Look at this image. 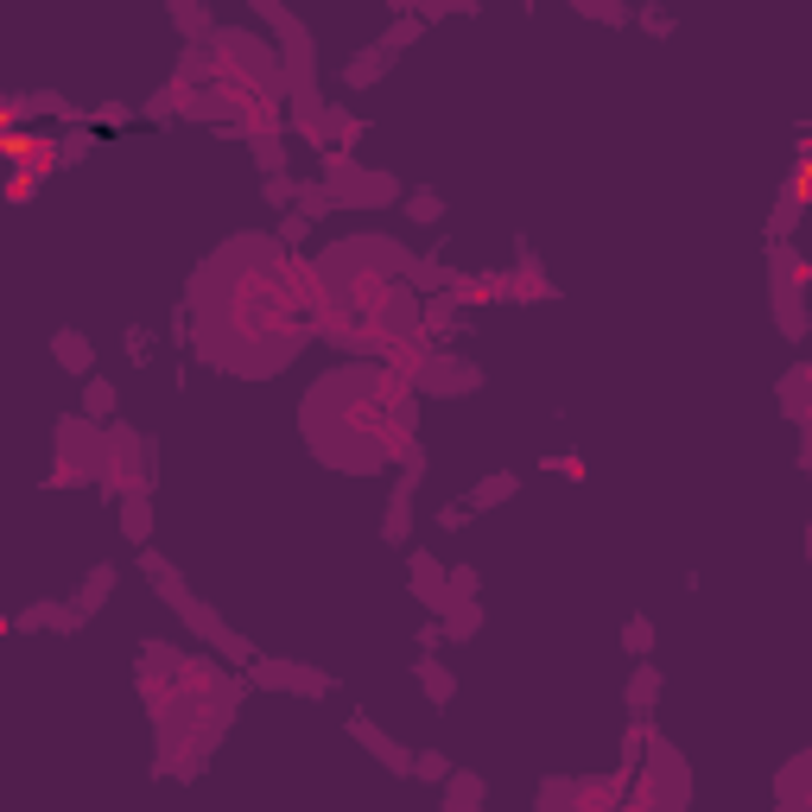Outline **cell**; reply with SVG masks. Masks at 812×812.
I'll return each mask as SVG.
<instances>
[{
	"label": "cell",
	"mask_w": 812,
	"mask_h": 812,
	"mask_svg": "<svg viewBox=\"0 0 812 812\" xmlns=\"http://www.w3.org/2000/svg\"><path fill=\"white\" fill-rule=\"evenodd\" d=\"M255 13L280 33V71H286V96L293 102H318V45L305 33V20L286 13L280 0H255Z\"/></svg>",
	"instance_id": "1"
},
{
	"label": "cell",
	"mask_w": 812,
	"mask_h": 812,
	"mask_svg": "<svg viewBox=\"0 0 812 812\" xmlns=\"http://www.w3.org/2000/svg\"><path fill=\"white\" fill-rule=\"evenodd\" d=\"M324 185H331L336 210H387V204H401V179L369 172L356 152H324Z\"/></svg>",
	"instance_id": "2"
},
{
	"label": "cell",
	"mask_w": 812,
	"mask_h": 812,
	"mask_svg": "<svg viewBox=\"0 0 812 812\" xmlns=\"http://www.w3.org/2000/svg\"><path fill=\"white\" fill-rule=\"evenodd\" d=\"M648 775H641V800L635 812H686L692 807V775H686V762H679V749L654 730L648 737V762H641Z\"/></svg>",
	"instance_id": "3"
},
{
	"label": "cell",
	"mask_w": 812,
	"mask_h": 812,
	"mask_svg": "<svg viewBox=\"0 0 812 812\" xmlns=\"http://www.w3.org/2000/svg\"><path fill=\"white\" fill-rule=\"evenodd\" d=\"M401 374H406V387H413V394H477V387H482L477 362L451 356V349H439V343H432V349H419Z\"/></svg>",
	"instance_id": "4"
},
{
	"label": "cell",
	"mask_w": 812,
	"mask_h": 812,
	"mask_svg": "<svg viewBox=\"0 0 812 812\" xmlns=\"http://www.w3.org/2000/svg\"><path fill=\"white\" fill-rule=\"evenodd\" d=\"M248 679L267 686V692H305V699H324V692H331V673H311V666H293V661H255Z\"/></svg>",
	"instance_id": "5"
},
{
	"label": "cell",
	"mask_w": 812,
	"mask_h": 812,
	"mask_svg": "<svg viewBox=\"0 0 812 812\" xmlns=\"http://www.w3.org/2000/svg\"><path fill=\"white\" fill-rule=\"evenodd\" d=\"M406 565H413V596L426 603V610H439V623L451 616V565H439L432 553H406Z\"/></svg>",
	"instance_id": "6"
},
{
	"label": "cell",
	"mask_w": 812,
	"mask_h": 812,
	"mask_svg": "<svg viewBox=\"0 0 812 812\" xmlns=\"http://www.w3.org/2000/svg\"><path fill=\"white\" fill-rule=\"evenodd\" d=\"M349 737L362 742V749H369V755L381 762V768H387V775H413V755H406V749H401L394 737H387V730H374V724L362 717V711L349 717Z\"/></svg>",
	"instance_id": "7"
},
{
	"label": "cell",
	"mask_w": 812,
	"mask_h": 812,
	"mask_svg": "<svg viewBox=\"0 0 812 812\" xmlns=\"http://www.w3.org/2000/svg\"><path fill=\"white\" fill-rule=\"evenodd\" d=\"M775 331L787 336V343L807 336V286H800V280H775Z\"/></svg>",
	"instance_id": "8"
},
{
	"label": "cell",
	"mask_w": 812,
	"mask_h": 812,
	"mask_svg": "<svg viewBox=\"0 0 812 812\" xmlns=\"http://www.w3.org/2000/svg\"><path fill=\"white\" fill-rule=\"evenodd\" d=\"M654 704H661V661H635V679H628V717H635V724H654Z\"/></svg>",
	"instance_id": "9"
},
{
	"label": "cell",
	"mask_w": 812,
	"mask_h": 812,
	"mask_svg": "<svg viewBox=\"0 0 812 812\" xmlns=\"http://www.w3.org/2000/svg\"><path fill=\"white\" fill-rule=\"evenodd\" d=\"M387 71H394V51H381V38H374L369 51H356V58L343 64V83H349V89H374Z\"/></svg>",
	"instance_id": "10"
},
{
	"label": "cell",
	"mask_w": 812,
	"mask_h": 812,
	"mask_svg": "<svg viewBox=\"0 0 812 812\" xmlns=\"http://www.w3.org/2000/svg\"><path fill=\"white\" fill-rule=\"evenodd\" d=\"M482 800H489V787H482L477 768H451V780H444V812H482Z\"/></svg>",
	"instance_id": "11"
},
{
	"label": "cell",
	"mask_w": 812,
	"mask_h": 812,
	"mask_svg": "<svg viewBox=\"0 0 812 812\" xmlns=\"http://www.w3.org/2000/svg\"><path fill=\"white\" fill-rule=\"evenodd\" d=\"M172 26L185 33V45H210L222 33L217 20H210V7H197V0H172Z\"/></svg>",
	"instance_id": "12"
},
{
	"label": "cell",
	"mask_w": 812,
	"mask_h": 812,
	"mask_svg": "<svg viewBox=\"0 0 812 812\" xmlns=\"http://www.w3.org/2000/svg\"><path fill=\"white\" fill-rule=\"evenodd\" d=\"M457 305H464V298H451V293L426 298V343H444V336L464 331V311H457Z\"/></svg>",
	"instance_id": "13"
},
{
	"label": "cell",
	"mask_w": 812,
	"mask_h": 812,
	"mask_svg": "<svg viewBox=\"0 0 812 812\" xmlns=\"http://www.w3.org/2000/svg\"><path fill=\"white\" fill-rule=\"evenodd\" d=\"M406 533H413V489H406V482H394L387 515H381V540H387V546H406Z\"/></svg>",
	"instance_id": "14"
},
{
	"label": "cell",
	"mask_w": 812,
	"mask_h": 812,
	"mask_svg": "<svg viewBox=\"0 0 812 812\" xmlns=\"http://www.w3.org/2000/svg\"><path fill=\"white\" fill-rule=\"evenodd\" d=\"M51 356H58V369H71L89 381V362H96V349H89V336L83 331H58L51 336Z\"/></svg>",
	"instance_id": "15"
},
{
	"label": "cell",
	"mask_w": 812,
	"mask_h": 812,
	"mask_svg": "<svg viewBox=\"0 0 812 812\" xmlns=\"http://www.w3.org/2000/svg\"><path fill=\"white\" fill-rule=\"evenodd\" d=\"M413 673H419V686H426V699H432V704L457 699V673H451L444 661H432V654H426V661H413Z\"/></svg>",
	"instance_id": "16"
},
{
	"label": "cell",
	"mask_w": 812,
	"mask_h": 812,
	"mask_svg": "<svg viewBox=\"0 0 812 812\" xmlns=\"http://www.w3.org/2000/svg\"><path fill=\"white\" fill-rule=\"evenodd\" d=\"M109 591H114V565H96V571L83 578V591L71 596V610L89 623V616H96V603H109Z\"/></svg>",
	"instance_id": "17"
},
{
	"label": "cell",
	"mask_w": 812,
	"mask_h": 812,
	"mask_svg": "<svg viewBox=\"0 0 812 812\" xmlns=\"http://www.w3.org/2000/svg\"><path fill=\"white\" fill-rule=\"evenodd\" d=\"M121 533L134 546H152V495H127L121 502Z\"/></svg>",
	"instance_id": "18"
},
{
	"label": "cell",
	"mask_w": 812,
	"mask_h": 812,
	"mask_svg": "<svg viewBox=\"0 0 812 812\" xmlns=\"http://www.w3.org/2000/svg\"><path fill=\"white\" fill-rule=\"evenodd\" d=\"M775 793H780V800H812V749H807V755H793V762L775 775Z\"/></svg>",
	"instance_id": "19"
},
{
	"label": "cell",
	"mask_w": 812,
	"mask_h": 812,
	"mask_svg": "<svg viewBox=\"0 0 812 812\" xmlns=\"http://www.w3.org/2000/svg\"><path fill=\"white\" fill-rule=\"evenodd\" d=\"M508 495H520V477L515 470H495V477H482L464 502H470V508H495V502H508Z\"/></svg>",
	"instance_id": "20"
},
{
	"label": "cell",
	"mask_w": 812,
	"mask_h": 812,
	"mask_svg": "<svg viewBox=\"0 0 812 812\" xmlns=\"http://www.w3.org/2000/svg\"><path fill=\"white\" fill-rule=\"evenodd\" d=\"M83 413H89V426H102V419H114V381H102V374H89V381H83Z\"/></svg>",
	"instance_id": "21"
},
{
	"label": "cell",
	"mask_w": 812,
	"mask_h": 812,
	"mask_svg": "<svg viewBox=\"0 0 812 812\" xmlns=\"http://www.w3.org/2000/svg\"><path fill=\"white\" fill-rule=\"evenodd\" d=\"M768 267H775V280H812V260H800V248H787V242H768Z\"/></svg>",
	"instance_id": "22"
},
{
	"label": "cell",
	"mask_w": 812,
	"mask_h": 812,
	"mask_svg": "<svg viewBox=\"0 0 812 812\" xmlns=\"http://www.w3.org/2000/svg\"><path fill=\"white\" fill-rule=\"evenodd\" d=\"M336 210V197H331V185H324V179H311V185H305V179H298V217H331Z\"/></svg>",
	"instance_id": "23"
},
{
	"label": "cell",
	"mask_w": 812,
	"mask_h": 812,
	"mask_svg": "<svg viewBox=\"0 0 812 812\" xmlns=\"http://www.w3.org/2000/svg\"><path fill=\"white\" fill-rule=\"evenodd\" d=\"M482 628V603H451V616H444V641H470Z\"/></svg>",
	"instance_id": "24"
},
{
	"label": "cell",
	"mask_w": 812,
	"mask_h": 812,
	"mask_svg": "<svg viewBox=\"0 0 812 812\" xmlns=\"http://www.w3.org/2000/svg\"><path fill=\"white\" fill-rule=\"evenodd\" d=\"M401 210H406V222H444V197H439L432 185H419V190L401 204Z\"/></svg>",
	"instance_id": "25"
},
{
	"label": "cell",
	"mask_w": 812,
	"mask_h": 812,
	"mask_svg": "<svg viewBox=\"0 0 812 812\" xmlns=\"http://www.w3.org/2000/svg\"><path fill=\"white\" fill-rule=\"evenodd\" d=\"M793 222H800V190H780L775 217H768V242H787V235H793Z\"/></svg>",
	"instance_id": "26"
},
{
	"label": "cell",
	"mask_w": 812,
	"mask_h": 812,
	"mask_svg": "<svg viewBox=\"0 0 812 812\" xmlns=\"http://www.w3.org/2000/svg\"><path fill=\"white\" fill-rule=\"evenodd\" d=\"M578 13H585V20H596V26H628V20H635L623 0H578Z\"/></svg>",
	"instance_id": "27"
},
{
	"label": "cell",
	"mask_w": 812,
	"mask_h": 812,
	"mask_svg": "<svg viewBox=\"0 0 812 812\" xmlns=\"http://www.w3.org/2000/svg\"><path fill=\"white\" fill-rule=\"evenodd\" d=\"M419 26H426V20H419V13H406V20H394V26H387V33H381V51H394V58H401L406 45H413V38H419Z\"/></svg>",
	"instance_id": "28"
},
{
	"label": "cell",
	"mask_w": 812,
	"mask_h": 812,
	"mask_svg": "<svg viewBox=\"0 0 812 812\" xmlns=\"http://www.w3.org/2000/svg\"><path fill=\"white\" fill-rule=\"evenodd\" d=\"M394 464H401V482H406V489H419V477H426V444H419V439H406Z\"/></svg>",
	"instance_id": "29"
},
{
	"label": "cell",
	"mask_w": 812,
	"mask_h": 812,
	"mask_svg": "<svg viewBox=\"0 0 812 812\" xmlns=\"http://www.w3.org/2000/svg\"><path fill=\"white\" fill-rule=\"evenodd\" d=\"M413 780H451V755H439V749H419V755H413Z\"/></svg>",
	"instance_id": "30"
},
{
	"label": "cell",
	"mask_w": 812,
	"mask_h": 812,
	"mask_svg": "<svg viewBox=\"0 0 812 812\" xmlns=\"http://www.w3.org/2000/svg\"><path fill=\"white\" fill-rule=\"evenodd\" d=\"M623 648L635 654V661H648V654H654V623H648V616H635V623L623 628Z\"/></svg>",
	"instance_id": "31"
},
{
	"label": "cell",
	"mask_w": 812,
	"mask_h": 812,
	"mask_svg": "<svg viewBox=\"0 0 812 812\" xmlns=\"http://www.w3.org/2000/svg\"><path fill=\"white\" fill-rule=\"evenodd\" d=\"M260 204H273V210H298V179H267V185H260Z\"/></svg>",
	"instance_id": "32"
},
{
	"label": "cell",
	"mask_w": 812,
	"mask_h": 812,
	"mask_svg": "<svg viewBox=\"0 0 812 812\" xmlns=\"http://www.w3.org/2000/svg\"><path fill=\"white\" fill-rule=\"evenodd\" d=\"M305 235H311V217L286 210V222H280V248H286V255H298V248H305Z\"/></svg>",
	"instance_id": "33"
},
{
	"label": "cell",
	"mask_w": 812,
	"mask_h": 812,
	"mask_svg": "<svg viewBox=\"0 0 812 812\" xmlns=\"http://www.w3.org/2000/svg\"><path fill=\"white\" fill-rule=\"evenodd\" d=\"M444 591H451V603H477V571H470V565H451V585H444Z\"/></svg>",
	"instance_id": "34"
},
{
	"label": "cell",
	"mask_w": 812,
	"mask_h": 812,
	"mask_svg": "<svg viewBox=\"0 0 812 812\" xmlns=\"http://www.w3.org/2000/svg\"><path fill=\"white\" fill-rule=\"evenodd\" d=\"M147 343H152V336H147V324H127V362H134V369H147V362H152V356H147Z\"/></svg>",
	"instance_id": "35"
},
{
	"label": "cell",
	"mask_w": 812,
	"mask_h": 812,
	"mask_svg": "<svg viewBox=\"0 0 812 812\" xmlns=\"http://www.w3.org/2000/svg\"><path fill=\"white\" fill-rule=\"evenodd\" d=\"M179 102H185V96H179V89L165 83V89H159V96L147 102V114H152V121H172V114H179Z\"/></svg>",
	"instance_id": "36"
},
{
	"label": "cell",
	"mask_w": 812,
	"mask_h": 812,
	"mask_svg": "<svg viewBox=\"0 0 812 812\" xmlns=\"http://www.w3.org/2000/svg\"><path fill=\"white\" fill-rule=\"evenodd\" d=\"M470 520H477V508H470V502H451V508H439L444 533H457V527H470Z\"/></svg>",
	"instance_id": "37"
},
{
	"label": "cell",
	"mask_w": 812,
	"mask_h": 812,
	"mask_svg": "<svg viewBox=\"0 0 812 812\" xmlns=\"http://www.w3.org/2000/svg\"><path fill=\"white\" fill-rule=\"evenodd\" d=\"M83 152H89V134H83V127H76L71 140H64V147H58V165H76V159H83Z\"/></svg>",
	"instance_id": "38"
},
{
	"label": "cell",
	"mask_w": 812,
	"mask_h": 812,
	"mask_svg": "<svg viewBox=\"0 0 812 812\" xmlns=\"http://www.w3.org/2000/svg\"><path fill=\"white\" fill-rule=\"evenodd\" d=\"M635 20H641V26H648L654 38H673V20H666L661 7H648V13H635Z\"/></svg>",
	"instance_id": "39"
},
{
	"label": "cell",
	"mask_w": 812,
	"mask_h": 812,
	"mask_svg": "<svg viewBox=\"0 0 812 812\" xmlns=\"http://www.w3.org/2000/svg\"><path fill=\"white\" fill-rule=\"evenodd\" d=\"M439 641H444V623H426V628H419V654H439Z\"/></svg>",
	"instance_id": "40"
},
{
	"label": "cell",
	"mask_w": 812,
	"mask_h": 812,
	"mask_svg": "<svg viewBox=\"0 0 812 812\" xmlns=\"http://www.w3.org/2000/svg\"><path fill=\"white\" fill-rule=\"evenodd\" d=\"M775 812H812V800H780Z\"/></svg>",
	"instance_id": "41"
}]
</instances>
